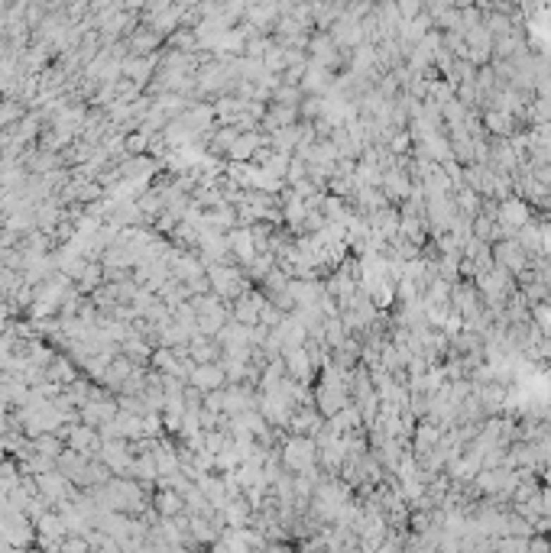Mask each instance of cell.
<instances>
[{
    "mask_svg": "<svg viewBox=\"0 0 551 553\" xmlns=\"http://www.w3.org/2000/svg\"><path fill=\"white\" fill-rule=\"evenodd\" d=\"M496 220L503 223V227L516 230V227H526L528 223V207L526 201H506L499 211H496Z\"/></svg>",
    "mask_w": 551,
    "mask_h": 553,
    "instance_id": "6da1fadb",
    "label": "cell"
},
{
    "mask_svg": "<svg viewBox=\"0 0 551 553\" xmlns=\"http://www.w3.org/2000/svg\"><path fill=\"white\" fill-rule=\"evenodd\" d=\"M224 366L217 363H208V366H198V369L192 372V382L201 388V392H211V388H221L224 385Z\"/></svg>",
    "mask_w": 551,
    "mask_h": 553,
    "instance_id": "7a4b0ae2",
    "label": "cell"
},
{
    "mask_svg": "<svg viewBox=\"0 0 551 553\" xmlns=\"http://www.w3.org/2000/svg\"><path fill=\"white\" fill-rule=\"evenodd\" d=\"M253 149H256V136L240 133L237 139H234V146H231L227 152H231L234 159H250V156H253Z\"/></svg>",
    "mask_w": 551,
    "mask_h": 553,
    "instance_id": "277c9868",
    "label": "cell"
},
{
    "mask_svg": "<svg viewBox=\"0 0 551 553\" xmlns=\"http://www.w3.org/2000/svg\"><path fill=\"white\" fill-rule=\"evenodd\" d=\"M535 327L542 337H551V304H542L535 308Z\"/></svg>",
    "mask_w": 551,
    "mask_h": 553,
    "instance_id": "8992f818",
    "label": "cell"
},
{
    "mask_svg": "<svg viewBox=\"0 0 551 553\" xmlns=\"http://www.w3.org/2000/svg\"><path fill=\"white\" fill-rule=\"evenodd\" d=\"M231 246L237 249L243 259H253V237H250L247 230H234L231 233Z\"/></svg>",
    "mask_w": 551,
    "mask_h": 553,
    "instance_id": "3957f363",
    "label": "cell"
},
{
    "mask_svg": "<svg viewBox=\"0 0 551 553\" xmlns=\"http://www.w3.org/2000/svg\"><path fill=\"white\" fill-rule=\"evenodd\" d=\"M487 127L493 133H512V117L509 113H487Z\"/></svg>",
    "mask_w": 551,
    "mask_h": 553,
    "instance_id": "5b68a950",
    "label": "cell"
}]
</instances>
